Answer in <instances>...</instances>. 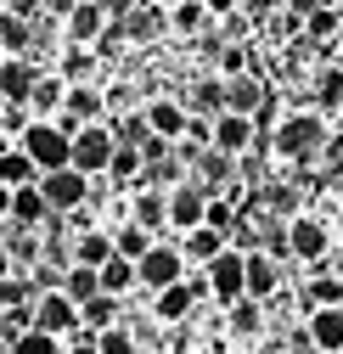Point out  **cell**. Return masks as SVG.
I'll return each instance as SVG.
<instances>
[{
	"mask_svg": "<svg viewBox=\"0 0 343 354\" xmlns=\"http://www.w3.org/2000/svg\"><path fill=\"white\" fill-rule=\"evenodd\" d=\"M270 147H276V158H287V163H321L326 147H332V124H326V113H287V118L276 124Z\"/></svg>",
	"mask_w": 343,
	"mask_h": 354,
	"instance_id": "obj_1",
	"label": "cell"
},
{
	"mask_svg": "<svg viewBox=\"0 0 343 354\" xmlns=\"http://www.w3.org/2000/svg\"><path fill=\"white\" fill-rule=\"evenodd\" d=\"M17 147L34 158V169L39 174H51V169H68V152H73V136L57 124V118H34L23 136H17Z\"/></svg>",
	"mask_w": 343,
	"mask_h": 354,
	"instance_id": "obj_2",
	"label": "cell"
},
{
	"mask_svg": "<svg viewBox=\"0 0 343 354\" xmlns=\"http://www.w3.org/2000/svg\"><path fill=\"white\" fill-rule=\"evenodd\" d=\"M113 152H118V136L107 124H79L73 129V152H68V163L79 169V174H107V163H113Z\"/></svg>",
	"mask_w": 343,
	"mask_h": 354,
	"instance_id": "obj_3",
	"label": "cell"
},
{
	"mask_svg": "<svg viewBox=\"0 0 343 354\" xmlns=\"http://www.w3.org/2000/svg\"><path fill=\"white\" fill-rule=\"evenodd\" d=\"M203 276H208V298H214V304H237V298L248 292V253L220 248V253L203 264Z\"/></svg>",
	"mask_w": 343,
	"mask_h": 354,
	"instance_id": "obj_4",
	"label": "cell"
},
{
	"mask_svg": "<svg viewBox=\"0 0 343 354\" xmlns=\"http://www.w3.org/2000/svg\"><path fill=\"white\" fill-rule=\"evenodd\" d=\"M113 28V12L102 6V0H73V6L62 12V34H68V46H102V34Z\"/></svg>",
	"mask_w": 343,
	"mask_h": 354,
	"instance_id": "obj_5",
	"label": "cell"
},
{
	"mask_svg": "<svg viewBox=\"0 0 343 354\" xmlns=\"http://www.w3.org/2000/svg\"><path fill=\"white\" fill-rule=\"evenodd\" d=\"M326 248H332V231L321 225L315 214H293V219H287V253H293L298 264H315V270H321V264H326Z\"/></svg>",
	"mask_w": 343,
	"mask_h": 354,
	"instance_id": "obj_6",
	"label": "cell"
},
{
	"mask_svg": "<svg viewBox=\"0 0 343 354\" xmlns=\"http://www.w3.org/2000/svg\"><path fill=\"white\" fill-rule=\"evenodd\" d=\"M39 192H46L51 214H79L84 197H91V174H79L73 163L68 169H51V174H39Z\"/></svg>",
	"mask_w": 343,
	"mask_h": 354,
	"instance_id": "obj_7",
	"label": "cell"
},
{
	"mask_svg": "<svg viewBox=\"0 0 343 354\" xmlns=\"http://www.w3.org/2000/svg\"><path fill=\"white\" fill-rule=\"evenodd\" d=\"M136 276H141L147 292H158V287H169V281L186 276V253H180L175 242H152V248L136 259Z\"/></svg>",
	"mask_w": 343,
	"mask_h": 354,
	"instance_id": "obj_8",
	"label": "cell"
},
{
	"mask_svg": "<svg viewBox=\"0 0 343 354\" xmlns=\"http://www.w3.org/2000/svg\"><path fill=\"white\" fill-rule=\"evenodd\" d=\"M34 326H39V332H57V337L79 332V304H73L62 287H46V292L34 298Z\"/></svg>",
	"mask_w": 343,
	"mask_h": 354,
	"instance_id": "obj_9",
	"label": "cell"
},
{
	"mask_svg": "<svg viewBox=\"0 0 343 354\" xmlns=\"http://www.w3.org/2000/svg\"><path fill=\"white\" fill-rule=\"evenodd\" d=\"M102 113H107V96L96 91V84H68V96H62V113H57V124H62L68 136H73L79 124H102Z\"/></svg>",
	"mask_w": 343,
	"mask_h": 354,
	"instance_id": "obj_10",
	"label": "cell"
},
{
	"mask_svg": "<svg viewBox=\"0 0 343 354\" xmlns=\"http://www.w3.org/2000/svg\"><path fill=\"white\" fill-rule=\"evenodd\" d=\"M203 214H208V192L197 180H180V186H169V225H175L180 236L192 225H203Z\"/></svg>",
	"mask_w": 343,
	"mask_h": 354,
	"instance_id": "obj_11",
	"label": "cell"
},
{
	"mask_svg": "<svg viewBox=\"0 0 343 354\" xmlns=\"http://www.w3.org/2000/svg\"><path fill=\"white\" fill-rule=\"evenodd\" d=\"M253 141H259V124H253L248 113H214V147H220V152H231V158H242Z\"/></svg>",
	"mask_w": 343,
	"mask_h": 354,
	"instance_id": "obj_12",
	"label": "cell"
},
{
	"mask_svg": "<svg viewBox=\"0 0 343 354\" xmlns=\"http://www.w3.org/2000/svg\"><path fill=\"white\" fill-rule=\"evenodd\" d=\"M141 113H147V129H152V136H163V141H180L186 124H192V107L175 102V96H152Z\"/></svg>",
	"mask_w": 343,
	"mask_h": 354,
	"instance_id": "obj_13",
	"label": "cell"
},
{
	"mask_svg": "<svg viewBox=\"0 0 343 354\" xmlns=\"http://www.w3.org/2000/svg\"><path fill=\"white\" fill-rule=\"evenodd\" d=\"M197 304H203V298H197V287L180 276V281H169V287H158V292H152V315H158L163 326H175V321H186V315H192Z\"/></svg>",
	"mask_w": 343,
	"mask_h": 354,
	"instance_id": "obj_14",
	"label": "cell"
},
{
	"mask_svg": "<svg viewBox=\"0 0 343 354\" xmlns=\"http://www.w3.org/2000/svg\"><path fill=\"white\" fill-rule=\"evenodd\" d=\"M118 23H124V39H130V46H147V39H158L169 28V6H163V0H141V6L124 12Z\"/></svg>",
	"mask_w": 343,
	"mask_h": 354,
	"instance_id": "obj_15",
	"label": "cell"
},
{
	"mask_svg": "<svg viewBox=\"0 0 343 354\" xmlns=\"http://www.w3.org/2000/svg\"><path fill=\"white\" fill-rule=\"evenodd\" d=\"M39 73H46V68H34V57H6V62H0V102H28Z\"/></svg>",
	"mask_w": 343,
	"mask_h": 354,
	"instance_id": "obj_16",
	"label": "cell"
},
{
	"mask_svg": "<svg viewBox=\"0 0 343 354\" xmlns=\"http://www.w3.org/2000/svg\"><path fill=\"white\" fill-rule=\"evenodd\" d=\"M304 332L315 337L321 354H343V304H332V309H310Z\"/></svg>",
	"mask_w": 343,
	"mask_h": 354,
	"instance_id": "obj_17",
	"label": "cell"
},
{
	"mask_svg": "<svg viewBox=\"0 0 343 354\" xmlns=\"http://www.w3.org/2000/svg\"><path fill=\"white\" fill-rule=\"evenodd\" d=\"M51 219V203H46V192H39V180H28V186H12V225H46Z\"/></svg>",
	"mask_w": 343,
	"mask_h": 354,
	"instance_id": "obj_18",
	"label": "cell"
},
{
	"mask_svg": "<svg viewBox=\"0 0 343 354\" xmlns=\"http://www.w3.org/2000/svg\"><path fill=\"white\" fill-rule=\"evenodd\" d=\"M259 102H265V84H259V73H231L225 79V107L231 113H248V118H259Z\"/></svg>",
	"mask_w": 343,
	"mask_h": 354,
	"instance_id": "obj_19",
	"label": "cell"
},
{
	"mask_svg": "<svg viewBox=\"0 0 343 354\" xmlns=\"http://www.w3.org/2000/svg\"><path fill=\"white\" fill-rule=\"evenodd\" d=\"M281 287V259H270L265 248L248 253V298H276Z\"/></svg>",
	"mask_w": 343,
	"mask_h": 354,
	"instance_id": "obj_20",
	"label": "cell"
},
{
	"mask_svg": "<svg viewBox=\"0 0 343 354\" xmlns=\"http://www.w3.org/2000/svg\"><path fill=\"white\" fill-rule=\"evenodd\" d=\"M68 253H73V264H91V270H102V264H107L118 248H113V231H79V236L68 242Z\"/></svg>",
	"mask_w": 343,
	"mask_h": 354,
	"instance_id": "obj_21",
	"label": "cell"
},
{
	"mask_svg": "<svg viewBox=\"0 0 343 354\" xmlns=\"http://www.w3.org/2000/svg\"><path fill=\"white\" fill-rule=\"evenodd\" d=\"M332 304H343V276L321 264V270L304 281V309H332Z\"/></svg>",
	"mask_w": 343,
	"mask_h": 354,
	"instance_id": "obj_22",
	"label": "cell"
},
{
	"mask_svg": "<svg viewBox=\"0 0 343 354\" xmlns=\"http://www.w3.org/2000/svg\"><path fill=\"white\" fill-rule=\"evenodd\" d=\"M130 219L136 225H147V231H163L169 225V192H136V203H130Z\"/></svg>",
	"mask_w": 343,
	"mask_h": 354,
	"instance_id": "obj_23",
	"label": "cell"
},
{
	"mask_svg": "<svg viewBox=\"0 0 343 354\" xmlns=\"http://www.w3.org/2000/svg\"><path fill=\"white\" fill-rule=\"evenodd\" d=\"M62 96H68V79L46 68L34 79V91H28V113H62Z\"/></svg>",
	"mask_w": 343,
	"mask_h": 354,
	"instance_id": "obj_24",
	"label": "cell"
},
{
	"mask_svg": "<svg viewBox=\"0 0 343 354\" xmlns=\"http://www.w3.org/2000/svg\"><path fill=\"white\" fill-rule=\"evenodd\" d=\"M118 321H124V309H118L113 292H96V298L79 304V326H91V332H107V326H118Z\"/></svg>",
	"mask_w": 343,
	"mask_h": 354,
	"instance_id": "obj_25",
	"label": "cell"
},
{
	"mask_svg": "<svg viewBox=\"0 0 343 354\" xmlns=\"http://www.w3.org/2000/svg\"><path fill=\"white\" fill-rule=\"evenodd\" d=\"M0 46H6V57H28V51H34V23H28V12H6V17H0Z\"/></svg>",
	"mask_w": 343,
	"mask_h": 354,
	"instance_id": "obj_26",
	"label": "cell"
},
{
	"mask_svg": "<svg viewBox=\"0 0 343 354\" xmlns=\"http://www.w3.org/2000/svg\"><path fill=\"white\" fill-rule=\"evenodd\" d=\"M136 287H141V276H136V259H124V253H113V259L102 264V292L124 298V292H136Z\"/></svg>",
	"mask_w": 343,
	"mask_h": 354,
	"instance_id": "obj_27",
	"label": "cell"
},
{
	"mask_svg": "<svg viewBox=\"0 0 343 354\" xmlns=\"http://www.w3.org/2000/svg\"><path fill=\"white\" fill-rule=\"evenodd\" d=\"M225 309H231L225 321H231V332H237V337L265 332V298H248V292H242V298H237V304H225Z\"/></svg>",
	"mask_w": 343,
	"mask_h": 354,
	"instance_id": "obj_28",
	"label": "cell"
},
{
	"mask_svg": "<svg viewBox=\"0 0 343 354\" xmlns=\"http://www.w3.org/2000/svg\"><path fill=\"white\" fill-rule=\"evenodd\" d=\"M220 248H231V236H225V231H214V225H192V231H186V242H180V253H186V259H197V264H208Z\"/></svg>",
	"mask_w": 343,
	"mask_h": 354,
	"instance_id": "obj_29",
	"label": "cell"
},
{
	"mask_svg": "<svg viewBox=\"0 0 343 354\" xmlns=\"http://www.w3.org/2000/svg\"><path fill=\"white\" fill-rule=\"evenodd\" d=\"M343 107V62H326L315 73V113H337Z\"/></svg>",
	"mask_w": 343,
	"mask_h": 354,
	"instance_id": "obj_30",
	"label": "cell"
},
{
	"mask_svg": "<svg viewBox=\"0 0 343 354\" xmlns=\"http://www.w3.org/2000/svg\"><path fill=\"white\" fill-rule=\"evenodd\" d=\"M57 287H62L73 304H84V298H96V292H102V270H91V264H68Z\"/></svg>",
	"mask_w": 343,
	"mask_h": 354,
	"instance_id": "obj_31",
	"label": "cell"
},
{
	"mask_svg": "<svg viewBox=\"0 0 343 354\" xmlns=\"http://www.w3.org/2000/svg\"><path fill=\"white\" fill-rule=\"evenodd\" d=\"M0 180L6 186H28V180H39V169H34V158L23 147H0Z\"/></svg>",
	"mask_w": 343,
	"mask_h": 354,
	"instance_id": "obj_32",
	"label": "cell"
},
{
	"mask_svg": "<svg viewBox=\"0 0 343 354\" xmlns=\"http://www.w3.org/2000/svg\"><path fill=\"white\" fill-rule=\"evenodd\" d=\"M203 23H214L203 0H169V28L175 34H203Z\"/></svg>",
	"mask_w": 343,
	"mask_h": 354,
	"instance_id": "obj_33",
	"label": "cell"
},
{
	"mask_svg": "<svg viewBox=\"0 0 343 354\" xmlns=\"http://www.w3.org/2000/svg\"><path fill=\"white\" fill-rule=\"evenodd\" d=\"M96 68H102V57H96L91 46H68V51H62V79H68V84H91Z\"/></svg>",
	"mask_w": 343,
	"mask_h": 354,
	"instance_id": "obj_34",
	"label": "cell"
},
{
	"mask_svg": "<svg viewBox=\"0 0 343 354\" xmlns=\"http://www.w3.org/2000/svg\"><path fill=\"white\" fill-rule=\"evenodd\" d=\"M147 174V158H141V147H130V141H118V152H113V163H107V180H141Z\"/></svg>",
	"mask_w": 343,
	"mask_h": 354,
	"instance_id": "obj_35",
	"label": "cell"
},
{
	"mask_svg": "<svg viewBox=\"0 0 343 354\" xmlns=\"http://www.w3.org/2000/svg\"><path fill=\"white\" fill-rule=\"evenodd\" d=\"M158 242V231H147V225H136V219H124V231H113V248L124 253V259H141L147 248Z\"/></svg>",
	"mask_w": 343,
	"mask_h": 354,
	"instance_id": "obj_36",
	"label": "cell"
},
{
	"mask_svg": "<svg viewBox=\"0 0 343 354\" xmlns=\"http://www.w3.org/2000/svg\"><path fill=\"white\" fill-rule=\"evenodd\" d=\"M6 354H62V337H57V332L28 326V332H17V337H12V348H6Z\"/></svg>",
	"mask_w": 343,
	"mask_h": 354,
	"instance_id": "obj_37",
	"label": "cell"
},
{
	"mask_svg": "<svg viewBox=\"0 0 343 354\" xmlns=\"http://www.w3.org/2000/svg\"><path fill=\"white\" fill-rule=\"evenodd\" d=\"M192 113H203V118H214V113H225V79H203L197 91H192V102H186Z\"/></svg>",
	"mask_w": 343,
	"mask_h": 354,
	"instance_id": "obj_38",
	"label": "cell"
},
{
	"mask_svg": "<svg viewBox=\"0 0 343 354\" xmlns=\"http://www.w3.org/2000/svg\"><path fill=\"white\" fill-rule=\"evenodd\" d=\"M337 28H343V12L332 6V0H321V6L304 17V39H332Z\"/></svg>",
	"mask_w": 343,
	"mask_h": 354,
	"instance_id": "obj_39",
	"label": "cell"
},
{
	"mask_svg": "<svg viewBox=\"0 0 343 354\" xmlns=\"http://www.w3.org/2000/svg\"><path fill=\"white\" fill-rule=\"evenodd\" d=\"M96 354H141V343H136V332L130 326H107V332H96Z\"/></svg>",
	"mask_w": 343,
	"mask_h": 354,
	"instance_id": "obj_40",
	"label": "cell"
},
{
	"mask_svg": "<svg viewBox=\"0 0 343 354\" xmlns=\"http://www.w3.org/2000/svg\"><path fill=\"white\" fill-rule=\"evenodd\" d=\"M34 298H39V292H34V281H23L17 270L0 281V309H23V304H34Z\"/></svg>",
	"mask_w": 343,
	"mask_h": 354,
	"instance_id": "obj_41",
	"label": "cell"
},
{
	"mask_svg": "<svg viewBox=\"0 0 343 354\" xmlns=\"http://www.w3.org/2000/svg\"><path fill=\"white\" fill-rule=\"evenodd\" d=\"M242 68H248V51H242V46H220V73L231 79V73H242Z\"/></svg>",
	"mask_w": 343,
	"mask_h": 354,
	"instance_id": "obj_42",
	"label": "cell"
},
{
	"mask_svg": "<svg viewBox=\"0 0 343 354\" xmlns=\"http://www.w3.org/2000/svg\"><path fill=\"white\" fill-rule=\"evenodd\" d=\"M203 6H208V17H237L242 0H203Z\"/></svg>",
	"mask_w": 343,
	"mask_h": 354,
	"instance_id": "obj_43",
	"label": "cell"
},
{
	"mask_svg": "<svg viewBox=\"0 0 343 354\" xmlns=\"http://www.w3.org/2000/svg\"><path fill=\"white\" fill-rule=\"evenodd\" d=\"M315 6H321V0H287V12H293V17H310Z\"/></svg>",
	"mask_w": 343,
	"mask_h": 354,
	"instance_id": "obj_44",
	"label": "cell"
},
{
	"mask_svg": "<svg viewBox=\"0 0 343 354\" xmlns=\"http://www.w3.org/2000/svg\"><path fill=\"white\" fill-rule=\"evenodd\" d=\"M102 6H107L113 17H124V12H136V6H141V0H102Z\"/></svg>",
	"mask_w": 343,
	"mask_h": 354,
	"instance_id": "obj_45",
	"label": "cell"
},
{
	"mask_svg": "<svg viewBox=\"0 0 343 354\" xmlns=\"http://www.w3.org/2000/svg\"><path fill=\"white\" fill-rule=\"evenodd\" d=\"M0 219H12V186L0 180Z\"/></svg>",
	"mask_w": 343,
	"mask_h": 354,
	"instance_id": "obj_46",
	"label": "cell"
},
{
	"mask_svg": "<svg viewBox=\"0 0 343 354\" xmlns=\"http://www.w3.org/2000/svg\"><path fill=\"white\" fill-rule=\"evenodd\" d=\"M12 270H17V264H12V253H6V242H0V281H6Z\"/></svg>",
	"mask_w": 343,
	"mask_h": 354,
	"instance_id": "obj_47",
	"label": "cell"
},
{
	"mask_svg": "<svg viewBox=\"0 0 343 354\" xmlns=\"http://www.w3.org/2000/svg\"><path fill=\"white\" fill-rule=\"evenodd\" d=\"M0 6H6V12H23V6H28V0H0Z\"/></svg>",
	"mask_w": 343,
	"mask_h": 354,
	"instance_id": "obj_48",
	"label": "cell"
},
{
	"mask_svg": "<svg viewBox=\"0 0 343 354\" xmlns=\"http://www.w3.org/2000/svg\"><path fill=\"white\" fill-rule=\"evenodd\" d=\"M0 136H6V102H0Z\"/></svg>",
	"mask_w": 343,
	"mask_h": 354,
	"instance_id": "obj_49",
	"label": "cell"
},
{
	"mask_svg": "<svg viewBox=\"0 0 343 354\" xmlns=\"http://www.w3.org/2000/svg\"><path fill=\"white\" fill-rule=\"evenodd\" d=\"M332 270H337V276H343V259H337V264H332Z\"/></svg>",
	"mask_w": 343,
	"mask_h": 354,
	"instance_id": "obj_50",
	"label": "cell"
},
{
	"mask_svg": "<svg viewBox=\"0 0 343 354\" xmlns=\"http://www.w3.org/2000/svg\"><path fill=\"white\" fill-rule=\"evenodd\" d=\"M0 62H6V46H0Z\"/></svg>",
	"mask_w": 343,
	"mask_h": 354,
	"instance_id": "obj_51",
	"label": "cell"
},
{
	"mask_svg": "<svg viewBox=\"0 0 343 354\" xmlns=\"http://www.w3.org/2000/svg\"><path fill=\"white\" fill-rule=\"evenodd\" d=\"M0 17H6V6H0Z\"/></svg>",
	"mask_w": 343,
	"mask_h": 354,
	"instance_id": "obj_52",
	"label": "cell"
}]
</instances>
